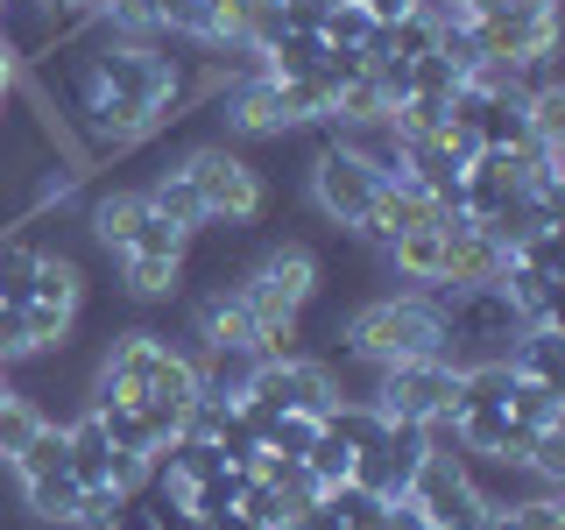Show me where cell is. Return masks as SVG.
Wrapping results in <instances>:
<instances>
[{
    "instance_id": "cell-1",
    "label": "cell",
    "mask_w": 565,
    "mask_h": 530,
    "mask_svg": "<svg viewBox=\"0 0 565 530\" xmlns=\"http://www.w3.org/2000/svg\"><path fill=\"white\" fill-rule=\"evenodd\" d=\"M347 361L388 368V361H446V318L431 290H396L375 297L347 318Z\"/></svg>"
},
{
    "instance_id": "cell-2",
    "label": "cell",
    "mask_w": 565,
    "mask_h": 530,
    "mask_svg": "<svg viewBox=\"0 0 565 530\" xmlns=\"http://www.w3.org/2000/svg\"><path fill=\"white\" fill-rule=\"evenodd\" d=\"M93 396H106V403H191L199 396L191 347L163 340V332H120L93 375Z\"/></svg>"
},
{
    "instance_id": "cell-3",
    "label": "cell",
    "mask_w": 565,
    "mask_h": 530,
    "mask_svg": "<svg viewBox=\"0 0 565 530\" xmlns=\"http://www.w3.org/2000/svg\"><path fill=\"white\" fill-rule=\"evenodd\" d=\"M177 170L191 177V191H199L205 226H247V220H262V205H269L262 170L247 163L241 149H226V141H199Z\"/></svg>"
},
{
    "instance_id": "cell-4",
    "label": "cell",
    "mask_w": 565,
    "mask_h": 530,
    "mask_svg": "<svg viewBox=\"0 0 565 530\" xmlns=\"http://www.w3.org/2000/svg\"><path fill=\"white\" fill-rule=\"evenodd\" d=\"M367 403L396 424H431L459 411V361H388L367 368Z\"/></svg>"
},
{
    "instance_id": "cell-5",
    "label": "cell",
    "mask_w": 565,
    "mask_h": 530,
    "mask_svg": "<svg viewBox=\"0 0 565 530\" xmlns=\"http://www.w3.org/2000/svg\"><path fill=\"white\" fill-rule=\"evenodd\" d=\"M234 297L247 305V318L255 326H276V318H305V305L318 297V255L311 247H269V255L255 262L241 283H234Z\"/></svg>"
},
{
    "instance_id": "cell-6",
    "label": "cell",
    "mask_w": 565,
    "mask_h": 530,
    "mask_svg": "<svg viewBox=\"0 0 565 530\" xmlns=\"http://www.w3.org/2000/svg\"><path fill=\"white\" fill-rule=\"evenodd\" d=\"M247 403H262V411H297V417H326L332 403H340V375H332L326 361H311V353H276V361H255V375L241 389Z\"/></svg>"
},
{
    "instance_id": "cell-7",
    "label": "cell",
    "mask_w": 565,
    "mask_h": 530,
    "mask_svg": "<svg viewBox=\"0 0 565 530\" xmlns=\"http://www.w3.org/2000/svg\"><path fill=\"white\" fill-rule=\"evenodd\" d=\"M382 184H388V177L367 170L340 135H332L326 149L311 156V205L326 212L332 226H347V234H361V220H367V205H375V191H382Z\"/></svg>"
},
{
    "instance_id": "cell-8",
    "label": "cell",
    "mask_w": 565,
    "mask_h": 530,
    "mask_svg": "<svg viewBox=\"0 0 565 530\" xmlns=\"http://www.w3.org/2000/svg\"><path fill=\"white\" fill-rule=\"evenodd\" d=\"M446 234V269H438V297L446 290H488V283H502V269H509V247L502 241H488L473 220H452L438 226Z\"/></svg>"
},
{
    "instance_id": "cell-9",
    "label": "cell",
    "mask_w": 565,
    "mask_h": 530,
    "mask_svg": "<svg viewBox=\"0 0 565 530\" xmlns=\"http://www.w3.org/2000/svg\"><path fill=\"white\" fill-rule=\"evenodd\" d=\"M417 459H424V432H417V424H396V417H388V432L375 438V446H361V453H353V481H361L367 495H382V502H388V495H403V488H411Z\"/></svg>"
},
{
    "instance_id": "cell-10",
    "label": "cell",
    "mask_w": 565,
    "mask_h": 530,
    "mask_svg": "<svg viewBox=\"0 0 565 530\" xmlns=\"http://www.w3.org/2000/svg\"><path fill=\"white\" fill-rule=\"evenodd\" d=\"M226 128L234 135H290L297 120H290V106H282L276 93V78L262 64H247L226 78Z\"/></svg>"
},
{
    "instance_id": "cell-11",
    "label": "cell",
    "mask_w": 565,
    "mask_h": 530,
    "mask_svg": "<svg viewBox=\"0 0 565 530\" xmlns=\"http://www.w3.org/2000/svg\"><path fill=\"white\" fill-rule=\"evenodd\" d=\"M446 212H438L431 191H417L411 177H388V184L375 191V205H367V220H361V241L367 247H388L396 234H411V226H438Z\"/></svg>"
},
{
    "instance_id": "cell-12",
    "label": "cell",
    "mask_w": 565,
    "mask_h": 530,
    "mask_svg": "<svg viewBox=\"0 0 565 530\" xmlns=\"http://www.w3.org/2000/svg\"><path fill=\"white\" fill-rule=\"evenodd\" d=\"M494 290L509 297V311H516V326H558V276H544V269H530V262L509 255V269Z\"/></svg>"
},
{
    "instance_id": "cell-13",
    "label": "cell",
    "mask_w": 565,
    "mask_h": 530,
    "mask_svg": "<svg viewBox=\"0 0 565 530\" xmlns=\"http://www.w3.org/2000/svg\"><path fill=\"white\" fill-rule=\"evenodd\" d=\"M438 226H446V220H438ZM438 226H411V234H396L382 247L388 269L411 283V290H438V269H446V234H438Z\"/></svg>"
},
{
    "instance_id": "cell-14",
    "label": "cell",
    "mask_w": 565,
    "mask_h": 530,
    "mask_svg": "<svg viewBox=\"0 0 565 530\" xmlns=\"http://www.w3.org/2000/svg\"><path fill=\"white\" fill-rule=\"evenodd\" d=\"M64 446H71V481H78V488H106V481H114V438L99 432L93 411H78L64 424Z\"/></svg>"
},
{
    "instance_id": "cell-15",
    "label": "cell",
    "mask_w": 565,
    "mask_h": 530,
    "mask_svg": "<svg viewBox=\"0 0 565 530\" xmlns=\"http://www.w3.org/2000/svg\"><path fill=\"white\" fill-rule=\"evenodd\" d=\"M78 502L85 488L71 474H43V481H22V517L43 530H78Z\"/></svg>"
},
{
    "instance_id": "cell-16",
    "label": "cell",
    "mask_w": 565,
    "mask_h": 530,
    "mask_svg": "<svg viewBox=\"0 0 565 530\" xmlns=\"http://www.w3.org/2000/svg\"><path fill=\"white\" fill-rule=\"evenodd\" d=\"M199 347H247L255 353V318H247V305L234 290H212L199 297V332H191Z\"/></svg>"
},
{
    "instance_id": "cell-17",
    "label": "cell",
    "mask_w": 565,
    "mask_h": 530,
    "mask_svg": "<svg viewBox=\"0 0 565 530\" xmlns=\"http://www.w3.org/2000/svg\"><path fill=\"white\" fill-rule=\"evenodd\" d=\"M516 375H530V382H558L565 389V340H558V326H523L516 340H509V353H502Z\"/></svg>"
},
{
    "instance_id": "cell-18",
    "label": "cell",
    "mask_w": 565,
    "mask_h": 530,
    "mask_svg": "<svg viewBox=\"0 0 565 530\" xmlns=\"http://www.w3.org/2000/svg\"><path fill=\"white\" fill-rule=\"evenodd\" d=\"M141 212H149V199H141V191H99L85 220H93V241H99V247L128 255V247H135V226H141Z\"/></svg>"
},
{
    "instance_id": "cell-19",
    "label": "cell",
    "mask_w": 565,
    "mask_h": 530,
    "mask_svg": "<svg viewBox=\"0 0 565 530\" xmlns=\"http://www.w3.org/2000/svg\"><path fill=\"white\" fill-rule=\"evenodd\" d=\"M141 199H149V212H163L170 226H184L191 241L205 234V205H199V191H191V177L184 170H163V177H149V184H141Z\"/></svg>"
},
{
    "instance_id": "cell-20",
    "label": "cell",
    "mask_w": 565,
    "mask_h": 530,
    "mask_svg": "<svg viewBox=\"0 0 565 530\" xmlns=\"http://www.w3.org/2000/svg\"><path fill=\"white\" fill-rule=\"evenodd\" d=\"M29 305L78 311V305H85V269H78V255H57V247H43V262H35V290H29Z\"/></svg>"
},
{
    "instance_id": "cell-21",
    "label": "cell",
    "mask_w": 565,
    "mask_h": 530,
    "mask_svg": "<svg viewBox=\"0 0 565 530\" xmlns=\"http://www.w3.org/2000/svg\"><path fill=\"white\" fill-rule=\"evenodd\" d=\"M318 64H326V35L282 29L276 43L262 50V71H269V78H318Z\"/></svg>"
},
{
    "instance_id": "cell-22",
    "label": "cell",
    "mask_w": 565,
    "mask_h": 530,
    "mask_svg": "<svg viewBox=\"0 0 565 530\" xmlns=\"http://www.w3.org/2000/svg\"><path fill=\"white\" fill-rule=\"evenodd\" d=\"M502 411L516 417L523 432H544V424H565V389H558V382H530V375H516V389H509Z\"/></svg>"
},
{
    "instance_id": "cell-23",
    "label": "cell",
    "mask_w": 565,
    "mask_h": 530,
    "mask_svg": "<svg viewBox=\"0 0 565 530\" xmlns=\"http://www.w3.org/2000/svg\"><path fill=\"white\" fill-rule=\"evenodd\" d=\"M35 262H43V247H35L29 234H0V305H29Z\"/></svg>"
},
{
    "instance_id": "cell-24",
    "label": "cell",
    "mask_w": 565,
    "mask_h": 530,
    "mask_svg": "<svg viewBox=\"0 0 565 530\" xmlns=\"http://www.w3.org/2000/svg\"><path fill=\"white\" fill-rule=\"evenodd\" d=\"M35 432H43V411H35V396H29V389H0V467H8V459L22 453Z\"/></svg>"
},
{
    "instance_id": "cell-25",
    "label": "cell",
    "mask_w": 565,
    "mask_h": 530,
    "mask_svg": "<svg viewBox=\"0 0 565 530\" xmlns=\"http://www.w3.org/2000/svg\"><path fill=\"white\" fill-rule=\"evenodd\" d=\"M177 276H184V262H170V255H120V283H128V297H170Z\"/></svg>"
},
{
    "instance_id": "cell-26",
    "label": "cell",
    "mask_w": 565,
    "mask_h": 530,
    "mask_svg": "<svg viewBox=\"0 0 565 530\" xmlns=\"http://www.w3.org/2000/svg\"><path fill=\"white\" fill-rule=\"evenodd\" d=\"M375 29L382 22L361 8V0H332V8H326V43L332 50H367V35H375Z\"/></svg>"
},
{
    "instance_id": "cell-27",
    "label": "cell",
    "mask_w": 565,
    "mask_h": 530,
    "mask_svg": "<svg viewBox=\"0 0 565 530\" xmlns=\"http://www.w3.org/2000/svg\"><path fill=\"white\" fill-rule=\"evenodd\" d=\"M305 474L318 488H340V481H353V446H340L332 432H318L311 438V453H305Z\"/></svg>"
},
{
    "instance_id": "cell-28",
    "label": "cell",
    "mask_w": 565,
    "mask_h": 530,
    "mask_svg": "<svg viewBox=\"0 0 565 530\" xmlns=\"http://www.w3.org/2000/svg\"><path fill=\"white\" fill-rule=\"evenodd\" d=\"M128 255H170V262H184V255H191V234H184V226H170L163 212H141Z\"/></svg>"
},
{
    "instance_id": "cell-29",
    "label": "cell",
    "mask_w": 565,
    "mask_h": 530,
    "mask_svg": "<svg viewBox=\"0 0 565 530\" xmlns=\"http://www.w3.org/2000/svg\"><path fill=\"white\" fill-rule=\"evenodd\" d=\"M241 517L247 523H255V530H282V523H290V509H282V495L269 488V481H262V474H247V488H241Z\"/></svg>"
},
{
    "instance_id": "cell-30",
    "label": "cell",
    "mask_w": 565,
    "mask_h": 530,
    "mask_svg": "<svg viewBox=\"0 0 565 530\" xmlns=\"http://www.w3.org/2000/svg\"><path fill=\"white\" fill-rule=\"evenodd\" d=\"M509 509H516V530H565V488H537Z\"/></svg>"
},
{
    "instance_id": "cell-31",
    "label": "cell",
    "mask_w": 565,
    "mask_h": 530,
    "mask_svg": "<svg viewBox=\"0 0 565 530\" xmlns=\"http://www.w3.org/2000/svg\"><path fill=\"white\" fill-rule=\"evenodd\" d=\"M411 93H431V99H452V93H459V71H452L446 57H438V50H431V57H411Z\"/></svg>"
},
{
    "instance_id": "cell-32",
    "label": "cell",
    "mask_w": 565,
    "mask_h": 530,
    "mask_svg": "<svg viewBox=\"0 0 565 530\" xmlns=\"http://www.w3.org/2000/svg\"><path fill=\"white\" fill-rule=\"evenodd\" d=\"M0 361H29V326H22V305H0Z\"/></svg>"
},
{
    "instance_id": "cell-33",
    "label": "cell",
    "mask_w": 565,
    "mask_h": 530,
    "mask_svg": "<svg viewBox=\"0 0 565 530\" xmlns=\"http://www.w3.org/2000/svg\"><path fill=\"white\" fill-rule=\"evenodd\" d=\"M326 8H332V0H282V29H297V35H326Z\"/></svg>"
},
{
    "instance_id": "cell-34",
    "label": "cell",
    "mask_w": 565,
    "mask_h": 530,
    "mask_svg": "<svg viewBox=\"0 0 565 530\" xmlns=\"http://www.w3.org/2000/svg\"><path fill=\"white\" fill-rule=\"evenodd\" d=\"M382 530H431V517L411 502V495H388V509H382Z\"/></svg>"
},
{
    "instance_id": "cell-35",
    "label": "cell",
    "mask_w": 565,
    "mask_h": 530,
    "mask_svg": "<svg viewBox=\"0 0 565 530\" xmlns=\"http://www.w3.org/2000/svg\"><path fill=\"white\" fill-rule=\"evenodd\" d=\"M473 530H516V509H509V502H488V509H481V523H473Z\"/></svg>"
},
{
    "instance_id": "cell-36",
    "label": "cell",
    "mask_w": 565,
    "mask_h": 530,
    "mask_svg": "<svg viewBox=\"0 0 565 530\" xmlns=\"http://www.w3.org/2000/svg\"><path fill=\"white\" fill-rule=\"evenodd\" d=\"M361 8H367V14H375V22H396V14H411V8H417V0H361Z\"/></svg>"
}]
</instances>
